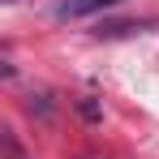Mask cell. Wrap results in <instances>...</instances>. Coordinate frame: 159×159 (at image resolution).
<instances>
[{
	"instance_id": "7a4b0ae2",
	"label": "cell",
	"mask_w": 159,
	"mask_h": 159,
	"mask_svg": "<svg viewBox=\"0 0 159 159\" xmlns=\"http://www.w3.org/2000/svg\"><path fill=\"white\" fill-rule=\"evenodd\" d=\"M82 116H86V120H99V103H90V99H86V103H82Z\"/></svg>"
},
{
	"instance_id": "6da1fadb",
	"label": "cell",
	"mask_w": 159,
	"mask_h": 159,
	"mask_svg": "<svg viewBox=\"0 0 159 159\" xmlns=\"http://www.w3.org/2000/svg\"><path fill=\"white\" fill-rule=\"evenodd\" d=\"M112 4H120V0H56V17H86V13H99Z\"/></svg>"
}]
</instances>
